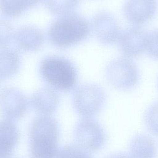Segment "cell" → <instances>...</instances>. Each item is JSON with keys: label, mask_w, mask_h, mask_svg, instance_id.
I'll return each instance as SVG.
<instances>
[{"label": "cell", "mask_w": 158, "mask_h": 158, "mask_svg": "<svg viewBox=\"0 0 158 158\" xmlns=\"http://www.w3.org/2000/svg\"><path fill=\"white\" fill-rule=\"evenodd\" d=\"M56 158H92L89 153L77 145H69L58 150Z\"/></svg>", "instance_id": "ac0fdd59"}, {"label": "cell", "mask_w": 158, "mask_h": 158, "mask_svg": "<svg viewBox=\"0 0 158 158\" xmlns=\"http://www.w3.org/2000/svg\"><path fill=\"white\" fill-rule=\"evenodd\" d=\"M27 1L30 7L31 8L40 2L42 0H27Z\"/></svg>", "instance_id": "cb8c5ba5"}, {"label": "cell", "mask_w": 158, "mask_h": 158, "mask_svg": "<svg viewBox=\"0 0 158 158\" xmlns=\"http://www.w3.org/2000/svg\"><path fill=\"white\" fill-rule=\"evenodd\" d=\"M145 122L150 132L158 135V102L148 110L145 115Z\"/></svg>", "instance_id": "d6986e66"}, {"label": "cell", "mask_w": 158, "mask_h": 158, "mask_svg": "<svg viewBox=\"0 0 158 158\" xmlns=\"http://www.w3.org/2000/svg\"><path fill=\"white\" fill-rule=\"evenodd\" d=\"M90 31L87 20L82 16L72 13L55 20L48 29V37L55 47L65 49L84 40Z\"/></svg>", "instance_id": "7a4b0ae2"}, {"label": "cell", "mask_w": 158, "mask_h": 158, "mask_svg": "<svg viewBox=\"0 0 158 158\" xmlns=\"http://www.w3.org/2000/svg\"><path fill=\"white\" fill-rule=\"evenodd\" d=\"M77 145L88 153L99 151L106 140L104 129L96 121L84 118L77 124L74 131Z\"/></svg>", "instance_id": "5b68a950"}, {"label": "cell", "mask_w": 158, "mask_h": 158, "mask_svg": "<svg viewBox=\"0 0 158 158\" xmlns=\"http://www.w3.org/2000/svg\"><path fill=\"white\" fill-rule=\"evenodd\" d=\"M20 58L15 50H0V79L9 78L15 75L20 67Z\"/></svg>", "instance_id": "5bb4252c"}, {"label": "cell", "mask_w": 158, "mask_h": 158, "mask_svg": "<svg viewBox=\"0 0 158 158\" xmlns=\"http://www.w3.org/2000/svg\"><path fill=\"white\" fill-rule=\"evenodd\" d=\"M59 135V125L52 117L41 115L35 118L29 130L31 158H56Z\"/></svg>", "instance_id": "6da1fadb"}, {"label": "cell", "mask_w": 158, "mask_h": 158, "mask_svg": "<svg viewBox=\"0 0 158 158\" xmlns=\"http://www.w3.org/2000/svg\"><path fill=\"white\" fill-rule=\"evenodd\" d=\"M14 32L11 25L6 20L0 19V47L5 48L12 41Z\"/></svg>", "instance_id": "ffe728a7"}, {"label": "cell", "mask_w": 158, "mask_h": 158, "mask_svg": "<svg viewBox=\"0 0 158 158\" xmlns=\"http://www.w3.org/2000/svg\"><path fill=\"white\" fill-rule=\"evenodd\" d=\"M29 8L27 0H0V12L9 17L19 15Z\"/></svg>", "instance_id": "e0dca14e"}, {"label": "cell", "mask_w": 158, "mask_h": 158, "mask_svg": "<svg viewBox=\"0 0 158 158\" xmlns=\"http://www.w3.org/2000/svg\"><path fill=\"white\" fill-rule=\"evenodd\" d=\"M146 51L151 57L158 59V29L148 34Z\"/></svg>", "instance_id": "44dd1931"}, {"label": "cell", "mask_w": 158, "mask_h": 158, "mask_svg": "<svg viewBox=\"0 0 158 158\" xmlns=\"http://www.w3.org/2000/svg\"><path fill=\"white\" fill-rule=\"evenodd\" d=\"M157 6V0H127L123 12L130 23L134 26H139L154 17Z\"/></svg>", "instance_id": "30bf717a"}, {"label": "cell", "mask_w": 158, "mask_h": 158, "mask_svg": "<svg viewBox=\"0 0 158 158\" xmlns=\"http://www.w3.org/2000/svg\"><path fill=\"white\" fill-rule=\"evenodd\" d=\"M148 34L139 26H134L121 32L119 37L120 50L127 57L139 56L146 51Z\"/></svg>", "instance_id": "ba28073f"}, {"label": "cell", "mask_w": 158, "mask_h": 158, "mask_svg": "<svg viewBox=\"0 0 158 158\" xmlns=\"http://www.w3.org/2000/svg\"><path fill=\"white\" fill-rule=\"evenodd\" d=\"M105 101L104 90L94 84H86L79 86L75 90L72 98L74 109L84 118H91L100 112Z\"/></svg>", "instance_id": "277c9868"}, {"label": "cell", "mask_w": 158, "mask_h": 158, "mask_svg": "<svg viewBox=\"0 0 158 158\" xmlns=\"http://www.w3.org/2000/svg\"><path fill=\"white\" fill-rule=\"evenodd\" d=\"M132 158H156L157 148L153 140L145 135L135 137L130 146Z\"/></svg>", "instance_id": "4fadbf2b"}, {"label": "cell", "mask_w": 158, "mask_h": 158, "mask_svg": "<svg viewBox=\"0 0 158 158\" xmlns=\"http://www.w3.org/2000/svg\"><path fill=\"white\" fill-rule=\"evenodd\" d=\"M28 106L27 98L19 90L7 87L0 92V111L7 119L20 118L26 114Z\"/></svg>", "instance_id": "52a82bcc"}, {"label": "cell", "mask_w": 158, "mask_h": 158, "mask_svg": "<svg viewBox=\"0 0 158 158\" xmlns=\"http://www.w3.org/2000/svg\"><path fill=\"white\" fill-rule=\"evenodd\" d=\"M19 140V133L15 124L10 120L0 121V143L14 149Z\"/></svg>", "instance_id": "9a60e30c"}, {"label": "cell", "mask_w": 158, "mask_h": 158, "mask_svg": "<svg viewBox=\"0 0 158 158\" xmlns=\"http://www.w3.org/2000/svg\"><path fill=\"white\" fill-rule=\"evenodd\" d=\"M14 149L0 143V158H11Z\"/></svg>", "instance_id": "7402d4cb"}, {"label": "cell", "mask_w": 158, "mask_h": 158, "mask_svg": "<svg viewBox=\"0 0 158 158\" xmlns=\"http://www.w3.org/2000/svg\"><path fill=\"white\" fill-rule=\"evenodd\" d=\"M92 29L98 41L106 45L117 41L121 33L117 19L108 12H100L94 16Z\"/></svg>", "instance_id": "9c48e42d"}, {"label": "cell", "mask_w": 158, "mask_h": 158, "mask_svg": "<svg viewBox=\"0 0 158 158\" xmlns=\"http://www.w3.org/2000/svg\"><path fill=\"white\" fill-rule=\"evenodd\" d=\"M107 158H131L127 155L122 153H117L109 156Z\"/></svg>", "instance_id": "603a6c76"}, {"label": "cell", "mask_w": 158, "mask_h": 158, "mask_svg": "<svg viewBox=\"0 0 158 158\" xmlns=\"http://www.w3.org/2000/svg\"><path fill=\"white\" fill-rule=\"evenodd\" d=\"M40 72L45 82L59 91H71L77 82V72L75 65L62 56L52 55L44 57L40 64Z\"/></svg>", "instance_id": "3957f363"}, {"label": "cell", "mask_w": 158, "mask_h": 158, "mask_svg": "<svg viewBox=\"0 0 158 158\" xmlns=\"http://www.w3.org/2000/svg\"><path fill=\"white\" fill-rule=\"evenodd\" d=\"M80 2V0H45L49 11L53 14L61 16L72 14Z\"/></svg>", "instance_id": "2e32d148"}, {"label": "cell", "mask_w": 158, "mask_h": 158, "mask_svg": "<svg viewBox=\"0 0 158 158\" xmlns=\"http://www.w3.org/2000/svg\"><path fill=\"white\" fill-rule=\"evenodd\" d=\"M106 74L110 83L121 90L132 88L139 80L136 65L127 58H118L110 62L106 69Z\"/></svg>", "instance_id": "8992f818"}, {"label": "cell", "mask_w": 158, "mask_h": 158, "mask_svg": "<svg viewBox=\"0 0 158 158\" xmlns=\"http://www.w3.org/2000/svg\"><path fill=\"white\" fill-rule=\"evenodd\" d=\"M18 45L23 51L35 52L41 48L44 37L41 31L33 26H25L19 28L15 34Z\"/></svg>", "instance_id": "7c38bea8"}, {"label": "cell", "mask_w": 158, "mask_h": 158, "mask_svg": "<svg viewBox=\"0 0 158 158\" xmlns=\"http://www.w3.org/2000/svg\"><path fill=\"white\" fill-rule=\"evenodd\" d=\"M32 107L42 115H49L58 108L59 97L55 89L51 87L42 88L36 92L31 99Z\"/></svg>", "instance_id": "8fae6325"}]
</instances>
